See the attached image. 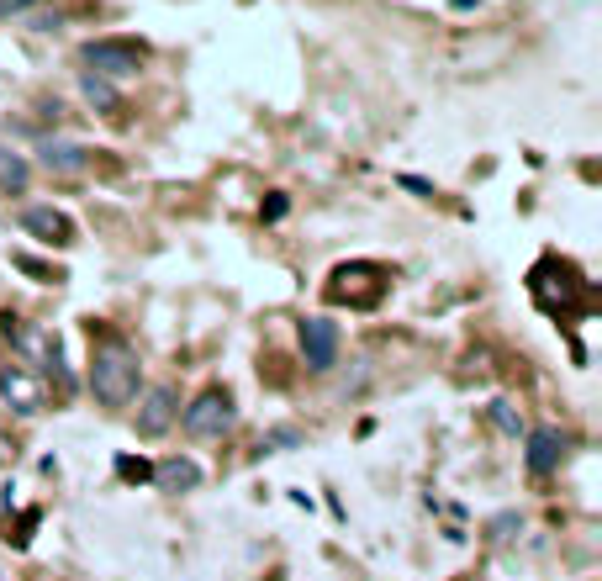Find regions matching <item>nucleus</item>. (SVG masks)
I'll list each match as a JSON object with an SVG mask.
<instances>
[{
	"mask_svg": "<svg viewBox=\"0 0 602 581\" xmlns=\"http://www.w3.org/2000/svg\"><path fill=\"white\" fill-rule=\"evenodd\" d=\"M301 444H307V434L291 428V423H280V428H270V434H265V449H301Z\"/></svg>",
	"mask_w": 602,
	"mask_h": 581,
	"instance_id": "ddd939ff",
	"label": "nucleus"
},
{
	"mask_svg": "<svg viewBox=\"0 0 602 581\" xmlns=\"http://www.w3.org/2000/svg\"><path fill=\"white\" fill-rule=\"evenodd\" d=\"M175 423H180L191 439H222V434L233 428V391H228V386H206L191 407H180Z\"/></svg>",
	"mask_w": 602,
	"mask_h": 581,
	"instance_id": "7ed1b4c3",
	"label": "nucleus"
},
{
	"mask_svg": "<svg viewBox=\"0 0 602 581\" xmlns=\"http://www.w3.org/2000/svg\"><path fill=\"white\" fill-rule=\"evenodd\" d=\"M37 164H43L48 175H85V170H90V154H85L80 143L43 138V143H37Z\"/></svg>",
	"mask_w": 602,
	"mask_h": 581,
	"instance_id": "0eeeda50",
	"label": "nucleus"
},
{
	"mask_svg": "<svg viewBox=\"0 0 602 581\" xmlns=\"http://www.w3.org/2000/svg\"><path fill=\"white\" fill-rule=\"evenodd\" d=\"M154 481H159V492H196V486H201V465L175 455V460L154 465Z\"/></svg>",
	"mask_w": 602,
	"mask_h": 581,
	"instance_id": "9d476101",
	"label": "nucleus"
},
{
	"mask_svg": "<svg viewBox=\"0 0 602 581\" xmlns=\"http://www.w3.org/2000/svg\"><path fill=\"white\" fill-rule=\"evenodd\" d=\"M492 423H497V428H507V434H518V418L507 412V402H492Z\"/></svg>",
	"mask_w": 602,
	"mask_h": 581,
	"instance_id": "4468645a",
	"label": "nucleus"
},
{
	"mask_svg": "<svg viewBox=\"0 0 602 581\" xmlns=\"http://www.w3.org/2000/svg\"><path fill=\"white\" fill-rule=\"evenodd\" d=\"M80 64L85 74H96V80H133V74H143L148 64V48L133 43V37H96V43L80 48Z\"/></svg>",
	"mask_w": 602,
	"mask_h": 581,
	"instance_id": "f03ea898",
	"label": "nucleus"
},
{
	"mask_svg": "<svg viewBox=\"0 0 602 581\" xmlns=\"http://www.w3.org/2000/svg\"><path fill=\"white\" fill-rule=\"evenodd\" d=\"M180 418V391L175 386H148L143 402H138V439H164Z\"/></svg>",
	"mask_w": 602,
	"mask_h": 581,
	"instance_id": "20e7f679",
	"label": "nucleus"
},
{
	"mask_svg": "<svg viewBox=\"0 0 602 581\" xmlns=\"http://www.w3.org/2000/svg\"><path fill=\"white\" fill-rule=\"evenodd\" d=\"M0 581H11V576H6V571H0Z\"/></svg>",
	"mask_w": 602,
	"mask_h": 581,
	"instance_id": "f3484780",
	"label": "nucleus"
},
{
	"mask_svg": "<svg viewBox=\"0 0 602 581\" xmlns=\"http://www.w3.org/2000/svg\"><path fill=\"white\" fill-rule=\"evenodd\" d=\"M138 349L122 344V339H101L96 354H90V391H96L101 407H127L138 397Z\"/></svg>",
	"mask_w": 602,
	"mask_h": 581,
	"instance_id": "f257e3e1",
	"label": "nucleus"
},
{
	"mask_svg": "<svg viewBox=\"0 0 602 581\" xmlns=\"http://www.w3.org/2000/svg\"><path fill=\"white\" fill-rule=\"evenodd\" d=\"M22 228H27L37 243H53V249H69V243H74V222L59 212V206H27V212H22Z\"/></svg>",
	"mask_w": 602,
	"mask_h": 581,
	"instance_id": "423d86ee",
	"label": "nucleus"
},
{
	"mask_svg": "<svg viewBox=\"0 0 602 581\" xmlns=\"http://www.w3.org/2000/svg\"><path fill=\"white\" fill-rule=\"evenodd\" d=\"M27 185H32V164L22 154H11V148H0V191L27 196Z\"/></svg>",
	"mask_w": 602,
	"mask_h": 581,
	"instance_id": "9b49d317",
	"label": "nucleus"
},
{
	"mask_svg": "<svg viewBox=\"0 0 602 581\" xmlns=\"http://www.w3.org/2000/svg\"><path fill=\"white\" fill-rule=\"evenodd\" d=\"M0 397H6L16 412H27V418H32V412L43 407V386H37L22 365H0Z\"/></svg>",
	"mask_w": 602,
	"mask_h": 581,
	"instance_id": "1a4fd4ad",
	"label": "nucleus"
},
{
	"mask_svg": "<svg viewBox=\"0 0 602 581\" xmlns=\"http://www.w3.org/2000/svg\"><path fill=\"white\" fill-rule=\"evenodd\" d=\"M80 90H85V101H90V106H101V111H117V106H122V96H117V90H111L106 80H96V74H85Z\"/></svg>",
	"mask_w": 602,
	"mask_h": 581,
	"instance_id": "f8f14e48",
	"label": "nucleus"
},
{
	"mask_svg": "<svg viewBox=\"0 0 602 581\" xmlns=\"http://www.w3.org/2000/svg\"><path fill=\"white\" fill-rule=\"evenodd\" d=\"M301 360H307V370H333L338 365V323L333 317H307L301 323Z\"/></svg>",
	"mask_w": 602,
	"mask_h": 581,
	"instance_id": "39448f33",
	"label": "nucleus"
},
{
	"mask_svg": "<svg viewBox=\"0 0 602 581\" xmlns=\"http://www.w3.org/2000/svg\"><path fill=\"white\" fill-rule=\"evenodd\" d=\"M37 0H0V11H32Z\"/></svg>",
	"mask_w": 602,
	"mask_h": 581,
	"instance_id": "dca6fc26",
	"label": "nucleus"
},
{
	"mask_svg": "<svg viewBox=\"0 0 602 581\" xmlns=\"http://www.w3.org/2000/svg\"><path fill=\"white\" fill-rule=\"evenodd\" d=\"M529 471L534 476H555L560 471V460H566V434H560V428H534L529 434Z\"/></svg>",
	"mask_w": 602,
	"mask_h": 581,
	"instance_id": "6e6552de",
	"label": "nucleus"
},
{
	"mask_svg": "<svg viewBox=\"0 0 602 581\" xmlns=\"http://www.w3.org/2000/svg\"><path fill=\"white\" fill-rule=\"evenodd\" d=\"M117 471H122L127 481H133V476H138V481H143V476H154V471H148V465H143V460H122V465H117Z\"/></svg>",
	"mask_w": 602,
	"mask_h": 581,
	"instance_id": "2eb2a0df",
	"label": "nucleus"
}]
</instances>
